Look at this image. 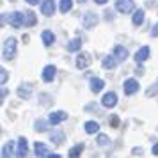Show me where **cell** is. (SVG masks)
<instances>
[{"instance_id":"cell-1","label":"cell","mask_w":158,"mask_h":158,"mask_svg":"<svg viewBox=\"0 0 158 158\" xmlns=\"http://www.w3.org/2000/svg\"><path fill=\"white\" fill-rule=\"evenodd\" d=\"M16 48H18V39L16 37H7L4 41V50H2V57L6 60H13L16 57Z\"/></svg>"},{"instance_id":"cell-2","label":"cell","mask_w":158,"mask_h":158,"mask_svg":"<svg viewBox=\"0 0 158 158\" xmlns=\"http://www.w3.org/2000/svg\"><path fill=\"white\" fill-rule=\"evenodd\" d=\"M4 20H7V23L15 29H20L22 25H25V15H22V11H13L7 16H4Z\"/></svg>"},{"instance_id":"cell-3","label":"cell","mask_w":158,"mask_h":158,"mask_svg":"<svg viewBox=\"0 0 158 158\" xmlns=\"http://www.w3.org/2000/svg\"><path fill=\"white\" fill-rule=\"evenodd\" d=\"M135 9V2L133 0H115V11L123 13V15H128Z\"/></svg>"},{"instance_id":"cell-4","label":"cell","mask_w":158,"mask_h":158,"mask_svg":"<svg viewBox=\"0 0 158 158\" xmlns=\"http://www.w3.org/2000/svg\"><path fill=\"white\" fill-rule=\"evenodd\" d=\"M91 62H93L91 53H87V52L78 53V57H77V68H78V69H85V68H89Z\"/></svg>"},{"instance_id":"cell-5","label":"cell","mask_w":158,"mask_h":158,"mask_svg":"<svg viewBox=\"0 0 158 158\" xmlns=\"http://www.w3.org/2000/svg\"><path fill=\"white\" fill-rule=\"evenodd\" d=\"M139 82H137L135 78H128L124 80V85H123V89H124V94L126 96H131V94H135L137 91H139Z\"/></svg>"},{"instance_id":"cell-6","label":"cell","mask_w":158,"mask_h":158,"mask_svg":"<svg viewBox=\"0 0 158 158\" xmlns=\"http://www.w3.org/2000/svg\"><path fill=\"white\" fill-rule=\"evenodd\" d=\"M68 119V112H64V110H55V112H52L50 117H48V121H50V124H59V123H62Z\"/></svg>"},{"instance_id":"cell-7","label":"cell","mask_w":158,"mask_h":158,"mask_svg":"<svg viewBox=\"0 0 158 158\" xmlns=\"http://www.w3.org/2000/svg\"><path fill=\"white\" fill-rule=\"evenodd\" d=\"M34 155L39 156V158H44V156H50L52 153H50V149H48V146H46V144L36 142V144H34Z\"/></svg>"},{"instance_id":"cell-8","label":"cell","mask_w":158,"mask_h":158,"mask_svg":"<svg viewBox=\"0 0 158 158\" xmlns=\"http://www.w3.org/2000/svg\"><path fill=\"white\" fill-rule=\"evenodd\" d=\"M32 89H34V85L30 82H25V84H22V85L18 87V94L22 96L23 100H29L30 96H32Z\"/></svg>"},{"instance_id":"cell-9","label":"cell","mask_w":158,"mask_h":158,"mask_svg":"<svg viewBox=\"0 0 158 158\" xmlns=\"http://www.w3.org/2000/svg\"><path fill=\"white\" fill-rule=\"evenodd\" d=\"M101 105L107 108H112L117 105V96H115V93H107L103 98H101Z\"/></svg>"},{"instance_id":"cell-10","label":"cell","mask_w":158,"mask_h":158,"mask_svg":"<svg viewBox=\"0 0 158 158\" xmlns=\"http://www.w3.org/2000/svg\"><path fill=\"white\" fill-rule=\"evenodd\" d=\"M41 13L44 16H52L55 13V0H44L41 4Z\"/></svg>"},{"instance_id":"cell-11","label":"cell","mask_w":158,"mask_h":158,"mask_svg":"<svg viewBox=\"0 0 158 158\" xmlns=\"http://www.w3.org/2000/svg\"><path fill=\"white\" fill-rule=\"evenodd\" d=\"M55 73H57V68L55 66H46L43 71V80L46 82V84H50V82H53V78H55Z\"/></svg>"},{"instance_id":"cell-12","label":"cell","mask_w":158,"mask_h":158,"mask_svg":"<svg viewBox=\"0 0 158 158\" xmlns=\"http://www.w3.org/2000/svg\"><path fill=\"white\" fill-rule=\"evenodd\" d=\"M82 25H84L85 29H93L94 25H98V16L94 15V13H87V15L84 16V22H82Z\"/></svg>"},{"instance_id":"cell-13","label":"cell","mask_w":158,"mask_h":158,"mask_svg":"<svg viewBox=\"0 0 158 158\" xmlns=\"http://www.w3.org/2000/svg\"><path fill=\"white\" fill-rule=\"evenodd\" d=\"M117 62H119V60H117L115 55H107V57L103 59L101 64H103V69H114L115 66H117Z\"/></svg>"},{"instance_id":"cell-14","label":"cell","mask_w":158,"mask_h":158,"mask_svg":"<svg viewBox=\"0 0 158 158\" xmlns=\"http://www.w3.org/2000/svg\"><path fill=\"white\" fill-rule=\"evenodd\" d=\"M41 39H43V44H44V46H52V44L55 43V34H53L52 30H43Z\"/></svg>"},{"instance_id":"cell-15","label":"cell","mask_w":158,"mask_h":158,"mask_svg":"<svg viewBox=\"0 0 158 158\" xmlns=\"http://www.w3.org/2000/svg\"><path fill=\"white\" fill-rule=\"evenodd\" d=\"M149 53H151L149 46H142V48L135 53V60L137 62H144L146 59H149Z\"/></svg>"},{"instance_id":"cell-16","label":"cell","mask_w":158,"mask_h":158,"mask_svg":"<svg viewBox=\"0 0 158 158\" xmlns=\"http://www.w3.org/2000/svg\"><path fill=\"white\" fill-rule=\"evenodd\" d=\"M114 53H115V57H117V60H121V62L128 59V50L124 46H121V44H117L114 48Z\"/></svg>"},{"instance_id":"cell-17","label":"cell","mask_w":158,"mask_h":158,"mask_svg":"<svg viewBox=\"0 0 158 158\" xmlns=\"http://www.w3.org/2000/svg\"><path fill=\"white\" fill-rule=\"evenodd\" d=\"M89 87H91V91H93V93H100L101 89L105 87V82H103L101 78H91Z\"/></svg>"},{"instance_id":"cell-18","label":"cell","mask_w":158,"mask_h":158,"mask_svg":"<svg viewBox=\"0 0 158 158\" xmlns=\"http://www.w3.org/2000/svg\"><path fill=\"white\" fill-rule=\"evenodd\" d=\"M27 155V139L22 137L18 140V149H16V156H25Z\"/></svg>"},{"instance_id":"cell-19","label":"cell","mask_w":158,"mask_h":158,"mask_svg":"<svg viewBox=\"0 0 158 158\" xmlns=\"http://www.w3.org/2000/svg\"><path fill=\"white\" fill-rule=\"evenodd\" d=\"M37 23V18L34 11H25V27H34Z\"/></svg>"},{"instance_id":"cell-20","label":"cell","mask_w":158,"mask_h":158,"mask_svg":"<svg viewBox=\"0 0 158 158\" xmlns=\"http://www.w3.org/2000/svg\"><path fill=\"white\" fill-rule=\"evenodd\" d=\"M50 139H52V142L55 144V146H60V144L66 140V137H64V133L62 131H52V135H50Z\"/></svg>"},{"instance_id":"cell-21","label":"cell","mask_w":158,"mask_h":158,"mask_svg":"<svg viewBox=\"0 0 158 158\" xmlns=\"http://www.w3.org/2000/svg\"><path fill=\"white\" fill-rule=\"evenodd\" d=\"M85 131L89 135H93V133H98L100 131V124L96 121H87L85 123Z\"/></svg>"},{"instance_id":"cell-22","label":"cell","mask_w":158,"mask_h":158,"mask_svg":"<svg viewBox=\"0 0 158 158\" xmlns=\"http://www.w3.org/2000/svg\"><path fill=\"white\" fill-rule=\"evenodd\" d=\"M142 22H144V11L142 9H137L133 18H131V23H133L135 27H139V25H142Z\"/></svg>"},{"instance_id":"cell-23","label":"cell","mask_w":158,"mask_h":158,"mask_svg":"<svg viewBox=\"0 0 158 158\" xmlns=\"http://www.w3.org/2000/svg\"><path fill=\"white\" fill-rule=\"evenodd\" d=\"M80 46H82V39H80V37H75V39H71V41L68 43L66 48H68L69 52H78Z\"/></svg>"},{"instance_id":"cell-24","label":"cell","mask_w":158,"mask_h":158,"mask_svg":"<svg viewBox=\"0 0 158 158\" xmlns=\"http://www.w3.org/2000/svg\"><path fill=\"white\" fill-rule=\"evenodd\" d=\"M82 151H84V144H78V146H75L69 149V158H77L82 155Z\"/></svg>"},{"instance_id":"cell-25","label":"cell","mask_w":158,"mask_h":158,"mask_svg":"<svg viewBox=\"0 0 158 158\" xmlns=\"http://www.w3.org/2000/svg\"><path fill=\"white\" fill-rule=\"evenodd\" d=\"M48 123L43 121V119H37L36 124H34V130H36V131H46V130H48Z\"/></svg>"},{"instance_id":"cell-26","label":"cell","mask_w":158,"mask_h":158,"mask_svg":"<svg viewBox=\"0 0 158 158\" xmlns=\"http://www.w3.org/2000/svg\"><path fill=\"white\" fill-rule=\"evenodd\" d=\"M13 146H15V142H7L6 146H4V149H2V156L7 158L13 155Z\"/></svg>"},{"instance_id":"cell-27","label":"cell","mask_w":158,"mask_h":158,"mask_svg":"<svg viewBox=\"0 0 158 158\" xmlns=\"http://www.w3.org/2000/svg\"><path fill=\"white\" fill-rule=\"evenodd\" d=\"M71 7H73L71 0H60V13H68V11H71Z\"/></svg>"},{"instance_id":"cell-28","label":"cell","mask_w":158,"mask_h":158,"mask_svg":"<svg viewBox=\"0 0 158 158\" xmlns=\"http://www.w3.org/2000/svg\"><path fill=\"white\" fill-rule=\"evenodd\" d=\"M110 144V139H108L107 135H103V133H100L98 135V146H101V148H105V146H108Z\"/></svg>"},{"instance_id":"cell-29","label":"cell","mask_w":158,"mask_h":158,"mask_svg":"<svg viewBox=\"0 0 158 158\" xmlns=\"http://www.w3.org/2000/svg\"><path fill=\"white\" fill-rule=\"evenodd\" d=\"M110 126H114V128L119 126V119H117V115H112V117H110Z\"/></svg>"},{"instance_id":"cell-30","label":"cell","mask_w":158,"mask_h":158,"mask_svg":"<svg viewBox=\"0 0 158 158\" xmlns=\"http://www.w3.org/2000/svg\"><path fill=\"white\" fill-rule=\"evenodd\" d=\"M0 80H2V84L7 82V73H6V69H0Z\"/></svg>"},{"instance_id":"cell-31","label":"cell","mask_w":158,"mask_h":158,"mask_svg":"<svg viewBox=\"0 0 158 158\" xmlns=\"http://www.w3.org/2000/svg\"><path fill=\"white\" fill-rule=\"evenodd\" d=\"M151 36H153V37H158V23L153 27V29H151Z\"/></svg>"},{"instance_id":"cell-32","label":"cell","mask_w":158,"mask_h":158,"mask_svg":"<svg viewBox=\"0 0 158 158\" xmlns=\"http://www.w3.org/2000/svg\"><path fill=\"white\" fill-rule=\"evenodd\" d=\"M151 153H153L155 156H158V142L155 144V146H153V149H151Z\"/></svg>"},{"instance_id":"cell-33","label":"cell","mask_w":158,"mask_h":158,"mask_svg":"<svg viewBox=\"0 0 158 158\" xmlns=\"http://www.w3.org/2000/svg\"><path fill=\"white\" fill-rule=\"evenodd\" d=\"M131 153H133V155H137V156H140V155H142V149H140V148H133V151H131Z\"/></svg>"},{"instance_id":"cell-34","label":"cell","mask_w":158,"mask_h":158,"mask_svg":"<svg viewBox=\"0 0 158 158\" xmlns=\"http://www.w3.org/2000/svg\"><path fill=\"white\" fill-rule=\"evenodd\" d=\"M29 6H36V4H39V0H25Z\"/></svg>"},{"instance_id":"cell-35","label":"cell","mask_w":158,"mask_h":158,"mask_svg":"<svg viewBox=\"0 0 158 158\" xmlns=\"http://www.w3.org/2000/svg\"><path fill=\"white\" fill-rule=\"evenodd\" d=\"M94 2H96V4H100V6H103V4H107L108 0H94Z\"/></svg>"},{"instance_id":"cell-36","label":"cell","mask_w":158,"mask_h":158,"mask_svg":"<svg viewBox=\"0 0 158 158\" xmlns=\"http://www.w3.org/2000/svg\"><path fill=\"white\" fill-rule=\"evenodd\" d=\"M156 93V89H155V87H153V89H148V96H149V94H155Z\"/></svg>"},{"instance_id":"cell-37","label":"cell","mask_w":158,"mask_h":158,"mask_svg":"<svg viewBox=\"0 0 158 158\" xmlns=\"http://www.w3.org/2000/svg\"><path fill=\"white\" fill-rule=\"evenodd\" d=\"M77 2H78V4H84V2H87V0H77Z\"/></svg>"}]
</instances>
